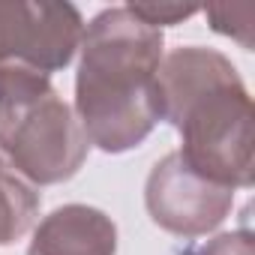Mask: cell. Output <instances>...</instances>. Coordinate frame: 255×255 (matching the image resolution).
Returning a JSON list of instances; mask_svg holds the SVG:
<instances>
[{
    "label": "cell",
    "instance_id": "obj_1",
    "mask_svg": "<svg viewBox=\"0 0 255 255\" xmlns=\"http://www.w3.org/2000/svg\"><path fill=\"white\" fill-rule=\"evenodd\" d=\"M156 102L159 120L180 132L177 153L192 171L228 189L252 186V96L225 54L186 45L162 57Z\"/></svg>",
    "mask_w": 255,
    "mask_h": 255
},
{
    "label": "cell",
    "instance_id": "obj_2",
    "mask_svg": "<svg viewBox=\"0 0 255 255\" xmlns=\"http://www.w3.org/2000/svg\"><path fill=\"white\" fill-rule=\"evenodd\" d=\"M78 51L72 111L87 141L105 153L138 147L159 123L162 30L141 21L129 6H117L84 27Z\"/></svg>",
    "mask_w": 255,
    "mask_h": 255
},
{
    "label": "cell",
    "instance_id": "obj_3",
    "mask_svg": "<svg viewBox=\"0 0 255 255\" xmlns=\"http://www.w3.org/2000/svg\"><path fill=\"white\" fill-rule=\"evenodd\" d=\"M90 141L75 111L48 75L0 63V156L30 186L69 180L87 159Z\"/></svg>",
    "mask_w": 255,
    "mask_h": 255
},
{
    "label": "cell",
    "instance_id": "obj_4",
    "mask_svg": "<svg viewBox=\"0 0 255 255\" xmlns=\"http://www.w3.org/2000/svg\"><path fill=\"white\" fill-rule=\"evenodd\" d=\"M84 21L69 3H0V63L51 75L72 63Z\"/></svg>",
    "mask_w": 255,
    "mask_h": 255
},
{
    "label": "cell",
    "instance_id": "obj_5",
    "mask_svg": "<svg viewBox=\"0 0 255 255\" xmlns=\"http://www.w3.org/2000/svg\"><path fill=\"white\" fill-rule=\"evenodd\" d=\"M144 204L159 228L177 237H198L213 231L231 213L234 189L201 177L180 159V153H168L147 177Z\"/></svg>",
    "mask_w": 255,
    "mask_h": 255
},
{
    "label": "cell",
    "instance_id": "obj_6",
    "mask_svg": "<svg viewBox=\"0 0 255 255\" xmlns=\"http://www.w3.org/2000/svg\"><path fill=\"white\" fill-rule=\"evenodd\" d=\"M117 225L96 207L66 204L48 213L30 240L27 255H114Z\"/></svg>",
    "mask_w": 255,
    "mask_h": 255
},
{
    "label": "cell",
    "instance_id": "obj_7",
    "mask_svg": "<svg viewBox=\"0 0 255 255\" xmlns=\"http://www.w3.org/2000/svg\"><path fill=\"white\" fill-rule=\"evenodd\" d=\"M36 213H39L36 189L24 177H18L0 156V246L21 240L30 231Z\"/></svg>",
    "mask_w": 255,
    "mask_h": 255
},
{
    "label": "cell",
    "instance_id": "obj_8",
    "mask_svg": "<svg viewBox=\"0 0 255 255\" xmlns=\"http://www.w3.org/2000/svg\"><path fill=\"white\" fill-rule=\"evenodd\" d=\"M204 15L210 18V27L222 36H231L243 48H252V30H255V6L252 3H213L204 6Z\"/></svg>",
    "mask_w": 255,
    "mask_h": 255
},
{
    "label": "cell",
    "instance_id": "obj_9",
    "mask_svg": "<svg viewBox=\"0 0 255 255\" xmlns=\"http://www.w3.org/2000/svg\"><path fill=\"white\" fill-rule=\"evenodd\" d=\"M129 9L156 30L162 24H177V21L198 12V6H180V3H129Z\"/></svg>",
    "mask_w": 255,
    "mask_h": 255
},
{
    "label": "cell",
    "instance_id": "obj_10",
    "mask_svg": "<svg viewBox=\"0 0 255 255\" xmlns=\"http://www.w3.org/2000/svg\"><path fill=\"white\" fill-rule=\"evenodd\" d=\"M198 255H252V234L249 231L219 234L210 243H204Z\"/></svg>",
    "mask_w": 255,
    "mask_h": 255
}]
</instances>
